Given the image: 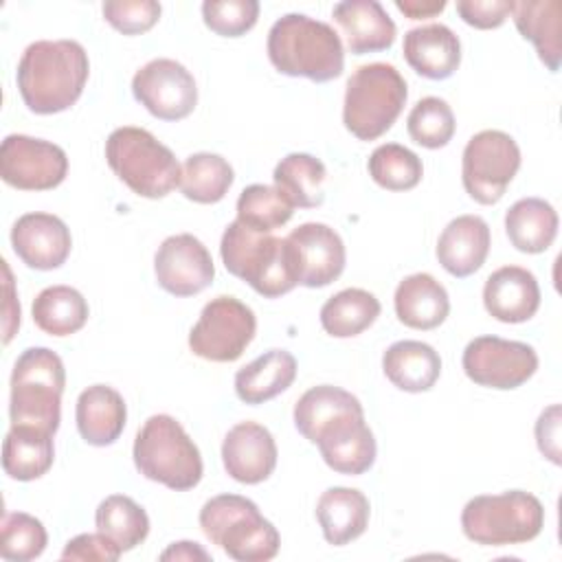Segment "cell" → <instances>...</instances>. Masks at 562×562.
<instances>
[{
    "mask_svg": "<svg viewBox=\"0 0 562 562\" xmlns=\"http://www.w3.org/2000/svg\"><path fill=\"white\" fill-rule=\"evenodd\" d=\"M483 305L501 323H525L540 307L538 279L527 268L503 266L485 279Z\"/></svg>",
    "mask_w": 562,
    "mask_h": 562,
    "instance_id": "ffe728a7",
    "label": "cell"
},
{
    "mask_svg": "<svg viewBox=\"0 0 562 562\" xmlns=\"http://www.w3.org/2000/svg\"><path fill=\"white\" fill-rule=\"evenodd\" d=\"M136 470L169 490L187 492L202 481V457L182 424L165 413L151 415L134 439Z\"/></svg>",
    "mask_w": 562,
    "mask_h": 562,
    "instance_id": "5b68a950",
    "label": "cell"
},
{
    "mask_svg": "<svg viewBox=\"0 0 562 562\" xmlns=\"http://www.w3.org/2000/svg\"><path fill=\"white\" fill-rule=\"evenodd\" d=\"M259 18L257 0H206L202 2L204 24L222 37H239L248 33Z\"/></svg>",
    "mask_w": 562,
    "mask_h": 562,
    "instance_id": "b9f144b4",
    "label": "cell"
},
{
    "mask_svg": "<svg viewBox=\"0 0 562 562\" xmlns=\"http://www.w3.org/2000/svg\"><path fill=\"white\" fill-rule=\"evenodd\" d=\"M198 520L204 536L237 562H266L279 553L277 527L246 496H213L202 505Z\"/></svg>",
    "mask_w": 562,
    "mask_h": 562,
    "instance_id": "3957f363",
    "label": "cell"
},
{
    "mask_svg": "<svg viewBox=\"0 0 562 562\" xmlns=\"http://www.w3.org/2000/svg\"><path fill=\"white\" fill-rule=\"evenodd\" d=\"M277 443L272 432L257 422L235 424L222 441V463L231 479L246 485L266 481L277 468Z\"/></svg>",
    "mask_w": 562,
    "mask_h": 562,
    "instance_id": "d6986e66",
    "label": "cell"
},
{
    "mask_svg": "<svg viewBox=\"0 0 562 562\" xmlns=\"http://www.w3.org/2000/svg\"><path fill=\"white\" fill-rule=\"evenodd\" d=\"M465 375L487 389L512 391L522 386L538 369V353L520 340L501 336H476L463 349L461 358Z\"/></svg>",
    "mask_w": 562,
    "mask_h": 562,
    "instance_id": "7c38bea8",
    "label": "cell"
},
{
    "mask_svg": "<svg viewBox=\"0 0 562 562\" xmlns=\"http://www.w3.org/2000/svg\"><path fill=\"white\" fill-rule=\"evenodd\" d=\"M68 173L66 151L44 138L9 134L0 145V176L20 191H48Z\"/></svg>",
    "mask_w": 562,
    "mask_h": 562,
    "instance_id": "4fadbf2b",
    "label": "cell"
},
{
    "mask_svg": "<svg viewBox=\"0 0 562 562\" xmlns=\"http://www.w3.org/2000/svg\"><path fill=\"white\" fill-rule=\"evenodd\" d=\"M520 169L518 143L501 130L474 134L461 156V180L465 193L479 204H496Z\"/></svg>",
    "mask_w": 562,
    "mask_h": 562,
    "instance_id": "30bf717a",
    "label": "cell"
},
{
    "mask_svg": "<svg viewBox=\"0 0 562 562\" xmlns=\"http://www.w3.org/2000/svg\"><path fill=\"white\" fill-rule=\"evenodd\" d=\"M386 380L406 393L430 391L441 375L439 353L422 340H397L382 356Z\"/></svg>",
    "mask_w": 562,
    "mask_h": 562,
    "instance_id": "83f0119b",
    "label": "cell"
},
{
    "mask_svg": "<svg viewBox=\"0 0 562 562\" xmlns=\"http://www.w3.org/2000/svg\"><path fill=\"white\" fill-rule=\"evenodd\" d=\"M48 544V533L31 514L11 512L2 516L0 529V555L9 562H29L44 553Z\"/></svg>",
    "mask_w": 562,
    "mask_h": 562,
    "instance_id": "60d3db41",
    "label": "cell"
},
{
    "mask_svg": "<svg viewBox=\"0 0 562 562\" xmlns=\"http://www.w3.org/2000/svg\"><path fill=\"white\" fill-rule=\"evenodd\" d=\"M13 252L33 270H55L66 263L72 237L64 220L53 213H26L11 228Z\"/></svg>",
    "mask_w": 562,
    "mask_h": 562,
    "instance_id": "ac0fdd59",
    "label": "cell"
},
{
    "mask_svg": "<svg viewBox=\"0 0 562 562\" xmlns=\"http://www.w3.org/2000/svg\"><path fill=\"white\" fill-rule=\"evenodd\" d=\"M220 255L226 270L263 299H279L299 285L290 268L285 239L252 231L239 220L226 226Z\"/></svg>",
    "mask_w": 562,
    "mask_h": 562,
    "instance_id": "ba28073f",
    "label": "cell"
},
{
    "mask_svg": "<svg viewBox=\"0 0 562 562\" xmlns=\"http://www.w3.org/2000/svg\"><path fill=\"white\" fill-rule=\"evenodd\" d=\"M395 7L411 20H426L446 9V0H395Z\"/></svg>",
    "mask_w": 562,
    "mask_h": 562,
    "instance_id": "c3c4849f",
    "label": "cell"
},
{
    "mask_svg": "<svg viewBox=\"0 0 562 562\" xmlns=\"http://www.w3.org/2000/svg\"><path fill=\"white\" fill-rule=\"evenodd\" d=\"M544 527L542 503L525 490L479 494L461 512V529L481 547L522 544L540 536Z\"/></svg>",
    "mask_w": 562,
    "mask_h": 562,
    "instance_id": "9c48e42d",
    "label": "cell"
},
{
    "mask_svg": "<svg viewBox=\"0 0 562 562\" xmlns=\"http://www.w3.org/2000/svg\"><path fill=\"white\" fill-rule=\"evenodd\" d=\"M90 75L86 48L75 40H40L18 61V90L35 114H57L81 97Z\"/></svg>",
    "mask_w": 562,
    "mask_h": 562,
    "instance_id": "6da1fadb",
    "label": "cell"
},
{
    "mask_svg": "<svg viewBox=\"0 0 562 562\" xmlns=\"http://www.w3.org/2000/svg\"><path fill=\"white\" fill-rule=\"evenodd\" d=\"M134 99L160 121H182L198 105L193 75L176 59L158 57L136 70L132 79Z\"/></svg>",
    "mask_w": 562,
    "mask_h": 562,
    "instance_id": "5bb4252c",
    "label": "cell"
},
{
    "mask_svg": "<svg viewBox=\"0 0 562 562\" xmlns=\"http://www.w3.org/2000/svg\"><path fill=\"white\" fill-rule=\"evenodd\" d=\"M536 443L538 450L555 465L562 463L560 459V406L551 404L547 411L540 413L536 422Z\"/></svg>",
    "mask_w": 562,
    "mask_h": 562,
    "instance_id": "bcb514c9",
    "label": "cell"
},
{
    "mask_svg": "<svg viewBox=\"0 0 562 562\" xmlns=\"http://www.w3.org/2000/svg\"><path fill=\"white\" fill-rule=\"evenodd\" d=\"M53 432L37 426H11L2 443V468L15 481L44 476L55 459Z\"/></svg>",
    "mask_w": 562,
    "mask_h": 562,
    "instance_id": "f546056e",
    "label": "cell"
},
{
    "mask_svg": "<svg viewBox=\"0 0 562 562\" xmlns=\"http://www.w3.org/2000/svg\"><path fill=\"white\" fill-rule=\"evenodd\" d=\"M294 206L268 184H250L237 198V220L252 231L272 233L290 222Z\"/></svg>",
    "mask_w": 562,
    "mask_h": 562,
    "instance_id": "f35d334b",
    "label": "cell"
},
{
    "mask_svg": "<svg viewBox=\"0 0 562 562\" xmlns=\"http://www.w3.org/2000/svg\"><path fill=\"white\" fill-rule=\"evenodd\" d=\"M64 386L66 369L55 351L48 347L24 349L11 373V426H37L55 435L61 419Z\"/></svg>",
    "mask_w": 562,
    "mask_h": 562,
    "instance_id": "277c9868",
    "label": "cell"
},
{
    "mask_svg": "<svg viewBox=\"0 0 562 562\" xmlns=\"http://www.w3.org/2000/svg\"><path fill=\"white\" fill-rule=\"evenodd\" d=\"M296 358L285 349H270L235 373V393L244 404L257 406L292 386Z\"/></svg>",
    "mask_w": 562,
    "mask_h": 562,
    "instance_id": "f1b7e54d",
    "label": "cell"
},
{
    "mask_svg": "<svg viewBox=\"0 0 562 562\" xmlns=\"http://www.w3.org/2000/svg\"><path fill=\"white\" fill-rule=\"evenodd\" d=\"M285 252L299 285L325 288L336 281L347 261L340 235L321 222H305L285 237Z\"/></svg>",
    "mask_w": 562,
    "mask_h": 562,
    "instance_id": "9a60e30c",
    "label": "cell"
},
{
    "mask_svg": "<svg viewBox=\"0 0 562 562\" xmlns=\"http://www.w3.org/2000/svg\"><path fill=\"white\" fill-rule=\"evenodd\" d=\"M94 525L121 551L136 549L149 533L147 512L125 494L105 496L94 512Z\"/></svg>",
    "mask_w": 562,
    "mask_h": 562,
    "instance_id": "e575fe53",
    "label": "cell"
},
{
    "mask_svg": "<svg viewBox=\"0 0 562 562\" xmlns=\"http://www.w3.org/2000/svg\"><path fill=\"white\" fill-rule=\"evenodd\" d=\"M490 246L492 235L487 222L479 215H459L441 231L437 259L448 274L465 279L485 263Z\"/></svg>",
    "mask_w": 562,
    "mask_h": 562,
    "instance_id": "44dd1931",
    "label": "cell"
},
{
    "mask_svg": "<svg viewBox=\"0 0 562 562\" xmlns=\"http://www.w3.org/2000/svg\"><path fill=\"white\" fill-rule=\"evenodd\" d=\"M323 461L338 474L358 476L375 463V437L364 422V408L327 422L314 437Z\"/></svg>",
    "mask_w": 562,
    "mask_h": 562,
    "instance_id": "e0dca14e",
    "label": "cell"
},
{
    "mask_svg": "<svg viewBox=\"0 0 562 562\" xmlns=\"http://www.w3.org/2000/svg\"><path fill=\"white\" fill-rule=\"evenodd\" d=\"M77 430L81 439L90 446H112L127 419V408L123 395L108 384H92L83 389L75 406Z\"/></svg>",
    "mask_w": 562,
    "mask_h": 562,
    "instance_id": "cb8c5ba5",
    "label": "cell"
},
{
    "mask_svg": "<svg viewBox=\"0 0 562 562\" xmlns=\"http://www.w3.org/2000/svg\"><path fill=\"white\" fill-rule=\"evenodd\" d=\"M558 213L542 198H522L505 213V233L512 246L527 255L544 252L558 235Z\"/></svg>",
    "mask_w": 562,
    "mask_h": 562,
    "instance_id": "4dcf8cb0",
    "label": "cell"
},
{
    "mask_svg": "<svg viewBox=\"0 0 562 562\" xmlns=\"http://www.w3.org/2000/svg\"><path fill=\"white\" fill-rule=\"evenodd\" d=\"M160 560H211L209 551H204L198 542H191V540H180V542H173L169 544L162 553H160Z\"/></svg>",
    "mask_w": 562,
    "mask_h": 562,
    "instance_id": "681fc988",
    "label": "cell"
},
{
    "mask_svg": "<svg viewBox=\"0 0 562 562\" xmlns=\"http://www.w3.org/2000/svg\"><path fill=\"white\" fill-rule=\"evenodd\" d=\"M121 549L101 531L97 533H79L66 542L61 558L64 560H97V562H114L121 558Z\"/></svg>",
    "mask_w": 562,
    "mask_h": 562,
    "instance_id": "f6af8a7d",
    "label": "cell"
},
{
    "mask_svg": "<svg viewBox=\"0 0 562 562\" xmlns=\"http://www.w3.org/2000/svg\"><path fill=\"white\" fill-rule=\"evenodd\" d=\"M105 160L140 198L158 200L180 184L182 167L173 151L143 127H116L105 140Z\"/></svg>",
    "mask_w": 562,
    "mask_h": 562,
    "instance_id": "52a82bcc",
    "label": "cell"
},
{
    "mask_svg": "<svg viewBox=\"0 0 562 562\" xmlns=\"http://www.w3.org/2000/svg\"><path fill=\"white\" fill-rule=\"evenodd\" d=\"M160 2L156 0H108L103 2V18L123 35H140L149 31L160 18Z\"/></svg>",
    "mask_w": 562,
    "mask_h": 562,
    "instance_id": "7bdbcfd3",
    "label": "cell"
},
{
    "mask_svg": "<svg viewBox=\"0 0 562 562\" xmlns=\"http://www.w3.org/2000/svg\"><path fill=\"white\" fill-rule=\"evenodd\" d=\"M514 0H459L457 13L474 29H498L512 13Z\"/></svg>",
    "mask_w": 562,
    "mask_h": 562,
    "instance_id": "ee69618b",
    "label": "cell"
},
{
    "mask_svg": "<svg viewBox=\"0 0 562 562\" xmlns=\"http://www.w3.org/2000/svg\"><path fill=\"white\" fill-rule=\"evenodd\" d=\"M562 4L560 0H518L512 7L518 33L529 40L540 61L558 72L562 61Z\"/></svg>",
    "mask_w": 562,
    "mask_h": 562,
    "instance_id": "4316f807",
    "label": "cell"
},
{
    "mask_svg": "<svg viewBox=\"0 0 562 562\" xmlns=\"http://www.w3.org/2000/svg\"><path fill=\"white\" fill-rule=\"evenodd\" d=\"M362 404L356 395H351L349 391L340 389V386H331V384H318L307 389L299 402L294 404V426L296 430L312 443L316 432L331 419L351 413V411H360Z\"/></svg>",
    "mask_w": 562,
    "mask_h": 562,
    "instance_id": "8d00e7d4",
    "label": "cell"
},
{
    "mask_svg": "<svg viewBox=\"0 0 562 562\" xmlns=\"http://www.w3.org/2000/svg\"><path fill=\"white\" fill-rule=\"evenodd\" d=\"M406 97V79L393 64L358 66L347 79L342 123L358 140H375L393 127Z\"/></svg>",
    "mask_w": 562,
    "mask_h": 562,
    "instance_id": "8992f818",
    "label": "cell"
},
{
    "mask_svg": "<svg viewBox=\"0 0 562 562\" xmlns=\"http://www.w3.org/2000/svg\"><path fill=\"white\" fill-rule=\"evenodd\" d=\"M380 310V301L371 292L347 288L323 303L321 327L334 338H353L378 321Z\"/></svg>",
    "mask_w": 562,
    "mask_h": 562,
    "instance_id": "836d02e7",
    "label": "cell"
},
{
    "mask_svg": "<svg viewBox=\"0 0 562 562\" xmlns=\"http://www.w3.org/2000/svg\"><path fill=\"white\" fill-rule=\"evenodd\" d=\"M274 187L277 191L296 209H316L325 200V165L303 151H292L279 160L274 167Z\"/></svg>",
    "mask_w": 562,
    "mask_h": 562,
    "instance_id": "1f68e13d",
    "label": "cell"
},
{
    "mask_svg": "<svg viewBox=\"0 0 562 562\" xmlns=\"http://www.w3.org/2000/svg\"><path fill=\"white\" fill-rule=\"evenodd\" d=\"M402 53L406 64L426 79H448L461 64V42L446 24H426L406 31Z\"/></svg>",
    "mask_w": 562,
    "mask_h": 562,
    "instance_id": "603a6c76",
    "label": "cell"
},
{
    "mask_svg": "<svg viewBox=\"0 0 562 562\" xmlns=\"http://www.w3.org/2000/svg\"><path fill=\"white\" fill-rule=\"evenodd\" d=\"M406 130L417 145L426 149H439L452 140L457 121L452 108L443 99L424 97L408 112Z\"/></svg>",
    "mask_w": 562,
    "mask_h": 562,
    "instance_id": "ab89813d",
    "label": "cell"
},
{
    "mask_svg": "<svg viewBox=\"0 0 562 562\" xmlns=\"http://www.w3.org/2000/svg\"><path fill=\"white\" fill-rule=\"evenodd\" d=\"M369 514V498L356 487H329L316 503L323 538L334 547H345L360 538L367 531Z\"/></svg>",
    "mask_w": 562,
    "mask_h": 562,
    "instance_id": "484cf974",
    "label": "cell"
},
{
    "mask_svg": "<svg viewBox=\"0 0 562 562\" xmlns=\"http://www.w3.org/2000/svg\"><path fill=\"white\" fill-rule=\"evenodd\" d=\"M395 316L411 329H435L450 314V299L446 288L428 272L404 277L393 296Z\"/></svg>",
    "mask_w": 562,
    "mask_h": 562,
    "instance_id": "d4e9b609",
    "label": "cell"
},
{
    "mask_svg": "<svg viewBox=\"0 0 562 562\" xmlns=\"http://www.w3.org/2000/svg\"><path fill=\"white\" fill-rule=\"evenodd\" d=\"M158 285L173 296H193L213 283L215 266L206 246L191 233L167 237L154 255Z\"/></svg>",
    "mask_w": 562,
    "mask_h": 562,
    "instance_id": "2e32d148",
    "label": "cell"
},
{
    "mask_svg": "<svg viewBox=\"0 0 562 562\" xmlns=\"http://www.w3.org/2000/svg\"><path fill=\"white\" fill-rule=\"evenodd\" d=\"M2 272H4V318H2L4 338L2 340H4V345H9L20 327V303L13 292V277H11L7 261H2Z\"/></svg>",
    "mask_w": 562,
    "mask_h": 562,
    "instance_id": "7dc6e473",
    "label": "cell"
},
{
    "mask_svg": "<svg viewBox=\"0 0 562 562\" xmlns=\"http://www.w3.org/2000/svg\"><path fill=\"white\" fill-rule=\"evenodd\" d=\"M33 323L48 336L77 334L88 321V301L70 285L44 288L33 301Z\"/></svg>",
    "mask_w": 562,
    "mask_h": 562,
    "instance_id": "d6a6232c",
    "label": "cell"
},
{
    "mask_svg": "<svg viewBox=\"0 0 562 562\" xmlns=\"http://www.w3.org/2000/svg\"><path fill=\"white\" fill-rule=\"evenodd\" d=\"M233 180L235 173L226 158L211 151H198L184 160L178 187L191 202L215 204L228 193Z\"/></svg>",
    "mask_w": 562,
    "mask_h": 562,
    "instance_id": "d590c367",
    "label": "cell"
},
{
    "mask_svg": "<svg viewBox=\"0 0 562 562\" xmlns=\"http://www.w3.org/2000/svg\"><path fill=\"white\" fill-rule=\"evenodd\" d=\"M270 64L288 77L316 83L331 81L345 70V48L338 33L316 18L288 13L268 31Z\"/></svg>",
    "mask_w": 562,
    "mask_h": 562,
    "instance_id": "7a4b0ae2",
    "label": "cell"
},
{
    "mask_svg": "<svg viewBox=\"0 0 562 562\" xmlns=\"http://www.w3.org/2000/svg\"><path fill=\"white\" fill-rule=\"evenodd\" d=\"M373 182L386 191H411L422 182V158L400 143L378 145L367 162Z\"/></svg>",
    "mask_w": 562,
    "mask_h": 562,
    "instance_id": "74e56055",
    "label": "cell"
},
{
    "mask_svg": "<svg viewBox=\"0 0 562 562\" xmlns=\"http://www.w3.org/2000/svg\"><path fill=\"white\" fill-rule=\"evenodd\" d=\"M331 15L353 55L380 53L395 42V22L378 0H342L334 4Z\"/></svg>",
    "mask_w": 562,
    "mask_h": 562,
    "instance_id": "7402d4cb",
    "label": "cell"
},
{
    "mask_svg": "<svg viewBox=\"0 0 562 562\" xmlns=\"http://www.w3.org/2000/svg\"><path fill=\"white\" fill-rule=\"evenodd\" d=\"M257 331L255 312L235 296H215L189 331V349L211 362H233L252 342Z\"/></svg>",
    "mask_w": 562,
    "mask_h": 562,
    "instance_id": "8fae6325",
    "label": "cell"
}]
</instances>
